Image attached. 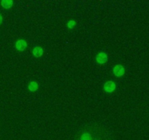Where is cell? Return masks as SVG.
I'll return each mask as SVG.
<instances>
[{
  "label": "cell",
  "instance_id": "cell-1",
  "mask_svg": "<svg viewBox=\"0 0 149 140\" xmlns=\"http://www.w3.org/2000/svg\"><path fill=\"white\" fill-rule=\"evenodd\" d=\"M113 72L116 77H122L125 74V69L124 66L121 64H117L113 69Z\"/></svg>",
  "mask_w": 149,
  "mask_h": 140
},
{
  "label": "cell",
  "instance_id": "cell-2",
  "mask_svg": "<svg viewBox=\"0 0 149 140\" xmlns=\"http://www.w3.org/2000/svg\"><path fill=\"white\" fill-rule=\"evenodd\" d=\"M103 88H104L105 91L107 93H112L116 89V84L113 81H108L104 84Z\"/></svg>",
  "mask_w": 149,
  "mask_h": 140
},
{
  "label": "cell",
  "instance_id": "cell-3",
  "mask_svg": "<svg viewBox=\"0 0 149 140\" xmlns=\"http://www.w3.org/2000/svg\"><path fill=\"white\" fill-rule=\"evenodd\" d=\"M95 60L98 64H103L108 61V56L105 52H100L96 55Z\"/></svg>",
  "mask_w": 149,
  "mask_h": 140
},
{
  "label": "cell",
  "instance_id": "cell-4",
  "mask_svg": "<svg viewBox=\"0 0 149 140\" xmlns=\"http://www.w3.org/2000/svg\"><path fill=\"white\" fill-rule=\"evenodd\" d=\"M15 47L17 50L20 51L24 50L27 47V43H26V41L24 39H19L17 42H15Z\"/></svg>",
  "mask_w": 149,
  "mask_h": 140
},
{
  "label": "cell",
  "instance_id": "cell-5",
  "mask_svg": "<svg viewBox=\"0 0 149 140\" xmlns=\"http://www.w3.org/2000/svg\"><path fill=\"white\" fill-rule=\"evenodd\" d=\"M32 52H33V55H34L36 58H39V57L42 56V54H43V49H42V47L36 46L33 48Z\"/></svg>",
  "mask_w": 149,
  "mask_h": 140
},
{
  "label": "cell",
  "instance_id": "cell-6",
  "mask_svg": "<svg viewBox=\"0 0 149 140\" xmlns=\"http://www.w3.org/2000/svg\"><path fill=\"white\" fill-rule=\"evenodd\" d=\"M1 5L5 9H10L13 7V1L11 0H3L1 1Z\"/></svg>",
  "mask_w": 149,
  "mask_h": 140
},
{
  "label": "cell",
  "instance_id": "cell-7",
  "mask_svg": "<svg viewBox=\"0 0 149 140\" xmlns=\"http://www.w3.org/2000/svg\"><path fill=\"white\" fill-rule=\"evenodd\" d=\"M29 89L31 91H36L38 89V83L34 81L31 82L30 84L29 85Z\"/></svg>",
  "mask_w": 149,
  "mask_h": 140
},
{
  "label": "cell",
  "instance_id": "cell-8",
  "mask_svg": "<svg viewBox=\"0 0 149 140\" xmlns=\"http://www.w3.org/2000/svg\"><path fill=\"white\" fill-rule=\"evenodd\" d=\"M80 140H92V136L89 133H84L81 136Z\"/></svg>",
  "mask_w": 149,
  "mask_h": 140
},
{
  "label": "cell",
  "instance_id": "cell-9",
  "mask_svg": "<svg viewBox=\"0 0 149 140\" xmlns=\"http://www.w3.org/2000/svg\"><path fill=\"white\" fill-rule=\"evenodd\" d=\"M76 26V22L74 20H69L68 22V27L69 29H73Z\"/></svg>",
  "mask_w": 149,
  "mask_h": 140
},
{
  "label": "cell",
  "instance_id": "cell-10",
  "mask_svg": "<svg viewBox=\"0 0 149 140\" xmlns=\"http://www.w3.org/2000/svg\"><path fill=\"white\" fill-rule=\"evenodd\" d=\"M2 20H3V18H2V16H1V15L0 14V24H1V23H2Z\"/></svg>",
  "mask_w": 149,
  "mask_h": 140
}]
</instances>
